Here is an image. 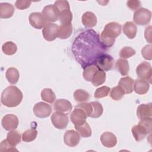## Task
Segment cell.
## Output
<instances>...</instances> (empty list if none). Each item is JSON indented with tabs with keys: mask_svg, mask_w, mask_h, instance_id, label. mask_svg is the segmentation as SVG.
I'll list each match as a JSON object with an SVG mask.
<instances>
[{
	"mask_svg": "<svg viewBox=\"0 0 152 152\" xmlns=\"http://www.w3.org/2000/svg\"><path fill=\"white\" fill-rule=\"evenodd\" d=\"M100 40L99 34L93 29L81 32L74 39L72 52L75 60L84 68L96 64L98 58L107 51Z\"/></svg>",
	"mask_w": 152,
	"mask_h": 152,
	"instance_id": "6da1fadb",
	"label": "cell"
},
{
	"mask_svg": "<svg viewBox=\"0 0 152 152\" xmlns=\"http://www.w3.org/2000/svg\"><path fill=\"white\" fill-rule=\"evenodd\" d=\"M122 26L116 22L107 23L100 34V40L102 45L106 48L113 45L115 39L121 34Z\"/></svg>",
	"mask_w": 152,
	"mask_h": 152,
	"instance_id": "7a4b0ae2",
	"label": "cell"
},
{
	"mask_svg": "<svg viewBox=\"0 0 152 152\" xmlns=\"http://www.w3.org/2000/svg\"><path fill=\"white\" fill-rule=\"evenodd\" d=\"M23 93L16 86H11L5 88L1 93V103L8 107H14L20 104L23 100Z\"/></svg>",
	"mask_w": 152,
	"mask_h": 152,
	"instance_id": "3957f363",
	"label": "cell"
},
{
	"mask_svg": "<svg viewBox=\"0 0 152 152\" xmlns=\"http://www.w3.org/2000/svg\"><path fill=\"white\" fill-rule=\"evenodd\" d=\"M152 119L145 118L140 119L138 125H134L131 129L132 134L137 141H140L145 138L148 134L151 133Z\"/></svg>",
	"mask_w": 152,
	"mask_h": 152,
	"instance_id": "277c9868",
	"label": "cell"
},
{
	"mask_svg": "<svg viewBox=\"0 0 152 152\" xmlns=\"http://www.w3.org/2000/svg\"><path fill=\"white\" fill-rule=\"evenodd\" d=\"M151 18V12L145 8H140L134 14L133 20L135 24L140 26H144L148 24Z\"/></svg>",
	"mask_w": 152,
	"mask_h": 152,
	"instance_id": "5b68a950",
	"label": "cell"
},
{
	"mask_svg": "<svg viewBox=\"0 0 152 152\" xmlns=\"http://www.w3.org/2000/svg\"><path fill=\"white\" fill-rule=\"evenodd\" d=\"M136 73L140 79L144 80L151 83L152 69L150 64L148 62H142L140 63L136 68Z\"/></svg>",
	"mask_w": 152,
	"mask_h": 152,
	"instance_id": "8992f818",
	"label": "cell"
},
{
	"mask_svg": "<svg viewBox=\"0 0 152 152\" xmlns=\"http://www.w3.org/2000/svg\"><path fill=\"white\" fill-rule=\"evenodd\" d=\"M50 119L53 125L59 129L66 128L69 122L67 115L64 112L58 111H56L52 113Z\"/></svg>",
	"mask_w": 152,
	"mask_h": 152,
	"instance_id": "52a82bcc",
	"label": "cell"
},
{
	"mask_svg": "<svg viewBox=\"0 0 152 152\" xmlns=\"http://www.w3.org/2000/svg\"><path fill=\"white\" fill-rule=\"evenodd\" d=\"M58 25L51 23H47L43 28L42 34L46 40L52 42L58 37Z\"/></svg>",
	"mask_w": 152,
	"mask_h": 152,
	"instance_id": "ba28073f",
	"label": "cell"
},
{
	"mask_svg": "<svg viewBox=\"0 0 152 152\" xmlns=\"http://www.w3.org/2000/svg\"><path fill=\"white\" fill-rule=\"evenodd\" d=\"M33 110L36 116L40 118H45L50 115L52 107L49 104L40 102L35 104Z\"/></svg>",
	"mask_w": 152,
	"mask_h": 152,
	"instance_id": "9c48e42d",
	"label": "cell"
},
{
	"mask_svg": "<svg viewBox=\"0 0 152 152\" xmlns=\"http://www.w3.org/2000/svg\"><path fill=\"white\" fill-rule=\"evenodd\" d=\"M113 63L114 59L110 55L105 53L98 58L96 62V65L97 66L99 69L103 71H107L112 68Z\"/></svg>",
	"mask_w": 152,
	"mask_h": 152,
	"instance_id": "30bf717a",
	"label": "cell"
},
{
	"mask_svg": "<svg viewBox=\"0 0 152 152\" xmlns=\"http://www.w3.org/2000/svg\"><path fill=\"white\" fill-rule=\"evenodd\" d=\"M46 21L49 22H55L59 20V12L54 5H48L45 6L42 12Z\"/></svg>",
	"mask_w": 152,
	"mask_h": 152,
	"instance_id": "8fae6325",
	"label": "cell"
},
{
	"mask_svg": "<svg viewBox=\"0 0 152 152\" xmlns=\"http://www.w3.org/2000/svg\"><path fill=\"white\" fill-rule=\"evenodd\" d=\"M18 119L17 116L13 114H7L5 115L1 121L2 126L6 131L15 129L18 125Z\"/></svg>",
	"mask_w": 152,
	"mask_h": 152,
	"instance_id": "7c38bea8",
	"label": "cell"
},
{
	"mask_svg": "<svg viewBox=\"0 0 152 152\" xmlns=\"http://www.w3.org/2000/svg\"><path fill=\"white\" fill-rule=\"evenodd\" d=\"M29 23L32 27L36 29H41L47 24L46 20L40 12H32L28 18Z\"/></svg>",
	"mask_w": 152,
	"mask_h": 152,
	"instance_id": "4fadbf2b",
	"label": "cell"
},
{
	"mask_svg": "<svg viewBox=\"0 0 152 152\" xmlns=\"http://www.w3.org/2000/svg\"><path fill=\"white\" fill-rule=\"evenodd\" d=\"M80 140V135L77 131L74 130L66 131L64 135V143L71 147L77 145Z\"/></svg>",
	"mask_w": 152,
	"mask_h": 152,
	"instance_id": "5bb4252c",
	"label": "cell"
},
{
	"mask_svg": "<svg viewBox=\"0 0 152 152\" xmlns=\"http://www.w3.org/2000/svg\"><path fill=\"white\" fill-rule=\"evenodd\" d=\"M87 115L85 112L80 107H75L70 115V119L74 126L83 124L86 122Z\"/></svg>",
	"mask_w": 152,
	"mask_h": 152,
	"instance_id": "9a60e30c",
	"label": "cell"
},
{
	"mask_svg": "<svg viewBox=\"0 0 152 152\" xmlns=\"http://www.w3.org/2000/svg\"><path fill=\"white\" fill-rule=\"evenodd\" d=\"M100 141L103 146L112 148L117 144V138L114 134L111 132H104L100 136Z\"/></svg>",
	"mask_w": 152,
	"mask_h": 152,
	"instance_id": "2e32d148",
	"label": "cell"
},
{
	"mask_svg": "<svg viewBox=\"0 0 152 152\" xmlns=\"http://www.w3.org/2000/svg\"><path fill=\"white\" fill-rule=\"evenodd\" d=\"M137 116L140 119L152 116V104H141L137 109Z\"/></svg>",
	"mask_w": 152,
	"mask_h": 152,
	"instance_id": "e0dca14e",
	"label": "cell"
},
{
	"mask_svg": "<svg viewBox=\"0 0 152 152\" xmlns=\"http://www.w3.org/2000/svg\"><path fill=\"white\" fill-rule=\"evenodd\" d=\"M53 109L55 111L69 113L72 109V105L68 100L58 99L54 103Z\"/></svg>",
	"mask_w": 152,
	"mask_h": 152,
	"instance_id": "ac0fdd59",
	"label": "cell"
},
{
	"mask_svg": "<svg viewBox=\"0 0 152 152\" xmlns=\"http://www.w3.org/2000/svg\"><path fill=\"white\" fill-rule=\"evenodd\" d=\"M82 23L86 28H92L97 24V17L96 15L90 11L84 12L81 18Z\"/></svg>",
	"mask_w": 152,
	"mask_h": 152,
	"instance_id": "d6986e66",
	"label": "cell"
},
{
	"mask_svg": "<svg viewBox=\"0 0 152 152\" xmlns=\"http://www.w3.org/2000/svg\"><path fill=\"white\" fill-rule=\"evenodd\" d=\"M134 91L138 94H146L150 88V83L145 80L137 79L134 83Z\"/></svg>",
	"mask_w": 152,
	"mask_h": 152,
	"instance_id": "ffe728a7",
	"label": "cell"
},
{
	"mask_svg": "<svg viewBox=\"0 0 152 152\" xmlns=\"http://www.w3.org/2000/svg\"><path fill=\"white\" fill-rule=\"evenodd\" d=\"M14 6L7 2H3L0 4V17L1 18H10L14 13Z\"/></svg>",
	"mask_w": 152,
	"mask_h": 152,
	"instance_id": "44dd1931",
	"label": "cell"
},
{
	"mask_svg": "<svg viewBox=\"0 0 152 152\" xmlns=\"http://www.w3.org/2000/svg\"><path fill=\"white\" fill-rule=\"evenodd\" d=\"M134 83V80L132 78L126 76L120 79L118 86L124 90L125 94H130L133 91Z\"/></svg>",
	"mask_w": 152,
	"mask_h": 152,
	"instance_id": "7402d4cb",
	"label": "cell"
},
{
	"mask_svg": "<svg viewBox=\"0 0 152 152\" xmlns=\"http://www.w3.org/2000/svg\"><path fill=\"white\" fill-rule=\"evenodd\" d=\"M72 30L73 28L71 23L61 24L59 26L58 37L60 39H66L71 36Z\"/></svg>",
	"mask_w": 152,
	"mask_h": 152,
	"instance_id": "603a6c76",
	"label": "cell"
},
{
	"mask_svg": "<svg viewBox=\"0 0 152 152\" xmlns=\"http://www.w3.org/2000/svg\"><path fill=\"white\" fill-rule=\"evenodd\" d=\"M123 32L127 37L130 39H132L135 38L137 34V26L133 22L127 21L123 26Z\"/></svg>",
	"mask_w": 152,
	"mask_h": 152,
	"instance_id": "cb8c5ba5",
	"label": "cell"
},
{
	"mask_svg": "<svg viewBox=\"0 0 152 152\" xmlns=\"http://www.w3.org/2000/svg\"><path fill=\"white\" fill-rule=\"evenodd\" d=\"M5 77L7 81L11 84H15L19 79L20 74L17 69L11 67L8 68L5 73Z\"/></svg>",
	"mask_w": 152,
	"mask_h": 152,
	"instance_id": "d4e9b609",
	"label": "cell"
},
{
	"mask_svg": "<svg viewBox=\"0 0 152 152\" xmlns=\"http://www.w3.org/2000/svg\"><path fill=\"white\" fill-rule=\"evenodd\" d=\"M98 69H99V68L96 65V64H90L85 66L83 68V74L84 80L87 81H91V79L94 74Z\"/></svg>",
	"mask_w": 152,
	"mask_h": 152,
	"instance_id": "484cf974",
	"label": "cell"
},
{
	"mask_svg": "<svg viewBox=\"0 0 152 152\" xmlns=\"http://www.w3.org/2000/svg\"><path fill=\"white\" fill-rule=\"evenodd\" d=\"M115 66L117 70L120 72V74L123 75H126L129 71V63L127 60L125 59H119L116 61Z\"/></svg>",
	"mask_w": 152,
	"mask_h": 152,
	"instance_id": "4316f807",
	"label": "cell"
},
{
	"mask_svg": "<svg viewBox=\"0 0 152 152\" xmlns=\"http://www.w3.org/2000/svg\"><path fill=\"white\" fill-rule=\"evenodd\" d=\"M21 138L20 132L15 129L10 131L7 135V141L14 147H15L21 142Z\"/></svg>",
	"mask_w": 152,
	"mask_h": 152,
	"instance_id": "83f0119b",
	"label": "cell"
},
{
	"mask_svg": "<svg viewBox=\"0 0 152 152\" xmlns=\"http://www.w3.org/2000/svg\"><path fill=\"white\" fill-rule=\"evenodd\" d=\"M106 78V75L105 72L99 69L94 74L91 82L93 86L97 87L103 84L105 82Z\"/></svg>",
	"mask_w": 152,
	"mask_h": 152,
	"instance_id": "f1b7e54d",
	"label": "cell"
},
{
	"mask_svg": "<svg viewBox=\"0 0 152 152\" xmlns=\"http://www.w3.org/2000/svg\"><path fill=\"white\" fill-rule=\"evenodd\" d=\"M74 127L77 131L79 133L80 135H81L82 137L87 138L91 135V129L90 125L86 122L83 124L74 126Z\"/></svg>",
	"mask_w": 152,
	"mask_h": 152,
	"instance_id": "f546056e",
	"label": "cell"
},
{
	"mask_svg": "<svg viewBox=\"0 0 152 152\" xmlns=\"http://www.w3.org/2000/svg\"><path fill=\"white\" fill-rule=\"evenodd\" d=\"M42 99L49 103H53L56 100V95L52 89L45 88L41 91Z\"/></svg>",
	"mask_w": 152,
	"mask_h": 152,
	"instance_id": "4dcf8cb0",
	"label": "cell"
},
{
	"mask_svg": "<svg viewBox=\"0 0 152 152\" xmlns=\"http://www.w3.org/2000/svg\"><path fill=\"white\" fill-rule=\"evenodd\" d=\"M74 98L77 102H86L90 98V94L84 90L77 89L74 92Z\"/></svg>",
	"mask_w": 152,
	"mask_h": 152,
	"instance_id": "1f68e13d",
	"label": "cell"
},
{
	"mask_svg": "<svg viewBox=\"0 0 152 152\" xmlns=\"http://www.w3.org/2000/svg\"><path fill=\"white\" fill-rule=\"evenodd\" d=\"M2 50L7 55H12L16 53L17 50V46L11 41L7 42L3 44L2 46Z\"/></svg>",
	"mask_w": 152,
	"mask_h": 152,
	"instance_id": "d6a6232c",
	"label": "cell"
},
{
	"mask_svg": "<svg viewBox=\"0 0 152 152\" xmlns=\"http://www.w3.org/2000/svg\"><path fill=\"white\" fill-rule=\"evenodd\" d=\"M37 135V131L36 129H29L22 134V140L24 142H31L34 141Z\"/></svg>",
	"mask_w": 152,
	"mask_h": 152,
	"instance_id": "836d02e7",
	"label": "cell"
},
{
	"mask_svg": "<svg viewBox=\"0 0 152 152\" xmlns=\"http://www.w3.org/2000/svg\"><path fill=\"white\" fill-rule=\"evenodd\" d=\"M90 103L92 105L93 111L90 117L93 118H98L101 116L103 112L102 105L98 102H91Z\"/></svg>",
	"mask_w": 152,
	"mask_h": 152,
	"instance_id": "e575fe53",
	"label": "cell"
},
{
	"mask_svg": "<svg viewBox=\"0 0 152 152\" xmlns=\"http://www.w3.org/2000/svg\"><path fill=\"white\" fill-rule=\"evenodd\" d=\"M125 94L124 90L120 86H118L112 88L110 97L114 100H119L124 97Z\"/></svg>",
	"mask_w": 152,
	"mask_h": 152,
	"instance_id": "d590c367",
	"label": "cell"
},
{
	"mask_svg": "<svg viewBox=\"0 0 152 152\" xmlns=\"http://www.w3.org/2000/svg\"><path fill=\"white\" fill-rule=\"evenodd\" d=\"M59 20L61 24L71 23L72 20V14L70 10H66L60 12Z\"/></svg>",
	"mask_w": 152,
	"mask_h": 152,
	"instance_id": "8d00e7d4",
	"label": "cell"
},
{
	"mask_svg": "<svg viewBox=\"0 0 152 152\" xmlns=\"http://www.w3.org/2000/svg\"><path fill=\"white\" fill-rule=\"evenodd\" d=\"M135 50L129 46H125L119 52V56L122 59H128L135 54Z\"/></svg>",
	"mask_w": 152,
	"mask_h": 152,
	"instance_id": "74e56055",
	"label": "cell"
},
{
	"mask_svg": "<svg viewBox=\"0 0 152 152\" xmlns=\"http://www.w3.org/2000/svg\"><path fill=\"white\" fill-rule=\"evenodd\" d=\"M110 91V88L107 86H102L96 89L94 96L96 99H100L107 97Z\"/></svg>",
	"mask_w": 152,
	"mask_h": 152,
	"instance_id": "f35d334b",
	"label": "cell"
},
{
	"mask_svg": "<svg viewBox=\"0 0 152 152\" xmlns=\"http://www.w3.org/2000/svg\"><path fill=\"white\" fill-rule=\"evenodd\" d=\"M75 107H80L85 112L87 117H90L93 111L92 105L90 103L83 102L80 104H78L77 106H75Z\"/></svg>",
	"mask_w": 152,
	"mask_h": 152,
	"instance_id": "ab89813d",
	"label": "cell"
},
{
	"mask_svg": "<svg viewBox=\"0 0 152 152\" xmlns=\"http://www.w3.org/2000/svg\"><path fill=\"white\" fill-rule=\"evenodd\" d=\"M54 5L56 7V8L58 10L59 12L64 10H70L69 4L67 1H64V0L56 1L55 2Z\"/></svg>",
	"mask_w": 152,
	"mask_h": 152,
	"instance_id": "60d3db41",
	"label": "cell"
},
{
	"mask_svg": "<svg viewBox=\"0 0 152 152\" xmlns=\"http://www.w3.org/2000/svg\"><path fill=\"white\" fill-rule=\"evenodd\" d=\"M151 48L152 46L151 44L145 45L141 49V55L142 57L146 60H151L152 55H151Z\"/></svg>",
	"mask_w": 152,
	"mask_h": 152,
	"instance_id": "b9f144b4",
	"label": "cell"
},
{
	"mask_svg": "<svg viewBox=\"0 0 152 152\" xmlns=\"http://www.w3.org/2000/svg\"><path fill=\"white\" fill-rule=\"evenodd\" d=\"M0 151H18L15 147L11 145L6 140H3L0 144Z\"/></svg>",
	"mask_w": 152,
	"mask_h": 152,
	"instance_id": "7bdbcfd3",
	"label": "cell"
},
{
	"mask_svg": "<svg viewBox=\"0 0 152 152\" xmlns=\"http://www.w3.org/2000/svg\"><path fill=\"white\" fill-rule=\"evenodd\" d=\"M31 1L26 0H17L15 3V7L20 10H23L30 7Z\"/></svg>",
	"mask_w": 152,
	"mask_h": 152,
	"instance_id": "ee69618b",
	"label": "cell"
},
{
	"mask_svg": "<svg viewBox=\"0 0 152 152\" xmlns=\"http://www.w3.org/2000/svg\"><path fill=\"white\" fill-rule=\"evenodd\" d=\"M127 7L132 11H137L140 8L141 6V3L140 1L137 0H129L126 2Z\"/></svg>",
	"mask_w": 152,
	"mask_h": 152,
	"instance_id": "f6af8a7d",
	"label": "cell"
},
{
	"mask_svg": "<svg viewBox=\"0 0 152 152\" xmlns=\"http://www.w3.org/2000/svg\"><path fill=\"white\" fill-rule=\"evenodd\" d=\"M144 37L148 43H151V26H149L145 28Z\"/></svg>",
	"mask_w": 152,
	"mask_h": 152,
	"instance_id": "bcb514c9",
	"label": "cell"
}]
</instances>
